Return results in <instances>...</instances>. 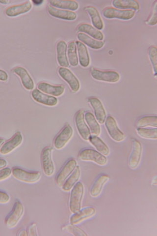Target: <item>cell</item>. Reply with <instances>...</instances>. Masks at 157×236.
Returning <instances> with one entry per match:
<instances>
[{
  "label": "cell",
  "mask_w": 157,
  "mask_h": 236,
  "mask_svg": "<svg viewBox=\"0 0 157 236\" xmlns=\"http://www.w3.org/2000/svg\"><path fill=\"white\" fill-rule=\"evenodd\" d=\"M48 13L55 18L68 21H72L77 18L76 13L72 11L62 9L49 5L47 8Z\"/></svg>",
  "instance_id": "15"
},
{
  "label": "cell",
  "mask_w": 157,
  "mask_h": 236,
  "mask_svg": "<svg viewBox=\"0 0 157 236\" xmlns=\"http://www.w3.org/2000/svg\"><path fill=\"white\" fill-rule=\"evenodd\" d=\"M10 199V196L8 194L4 192L0 191V203H6L9 202Z\"/></svg>",
  "instance_id": "41"
},
{
  "label": "cell",
  "mask_w": 157,
  "mask_h": 236,
  "mask_svg": "<svg viewBox=\"0 0 157 236\" xmlns=\"http://www.w3.org/2000/svg\"><path fill=\"white\" fill-rule=\"evenodd\" d=\"M84 192V185L80 181L78 182L72 188L70 197L69 208L73 214L81 209Z\"/></svg>",
  "instance_id": "1"
},
{
  "label": "cell",
  "mask_w": 157,
  "mask_h": 236,
  "mask_svg": "<svg viewBox=\"0 0 157 236\" xmlns=\"http://www.w3.org/2000/svg\"><path fill=\"white\" fill-rule=\"evenodd\" d=\"M24 208L22 204L19 200L14 203L10 211L4 220V223L10 229L15 227L22 217Z\"/></svg>",
  "instance_id": "2"
},
{
  "label": "cell",
  "mask_w": 157,
  "mask_h": 236,
  "mask_svg": "<svg viewBox=\"0 0 157 236\" xmlns=\"http://www.w3.org/2000/svg\"><path fill=\"white\" fill-rule=\"evenodd\" d=\"M73 130L68 124H66L55 137L53 141L54 147L57 150L63 148L72 138Z\"/></svg>",
  "instance_id": "5"
},
{
  "label": "cell",
  "mask_w": 157,
  "mask_h": 236,
  "mask_svg": "<svg viewBox=\"0 0 157 236\" xmlns=\"http://www.w3.org/2000/svg\"><path fill=\"white\" fill-rule=\"evenodd\" d=\"M5 141V140L2 138H0V148Z\"/></svg>",
  "instance_id": "47"
},
{
  "label": "cell",
  "mask_w": 157,
  "mask_h": 236,
  "mask_svg": "<svg viewBox=\"0 0 157 236\" xmlns=\"http://www.w3.org/2000/svg\"><path fill=\"white\" fill-rule=\"evenodd\" d=\"M57 58L59 65L62 67H67L69 64L67 56V45L63 40L59 41L56 46Z\"/></svg>",
  "instance_id": "20"
},
{
  "label": "cell",
  "mask_w": 157,
  "mask_h": 236,
  "mask_svg": "<svg viewBox=\"0 0 157 236\" xmlns=\"http://www.w3.org/2000/svg\"><path fill=\"white\" fill-rule=\"evenodd\" d=\"M8 77L7 73L5 71L0 69V80L6 81L7 80Z\"/></svg>",
  "instance_id": "42"
},
{
  "label": "cell",
  "mask_w": 157,
  "mask_h": 236,
  "mask_svg": "<svg viewBox=\"0 0 157 236\" xmlns=\"http://www.w3.org/2000/svg\"><path fill=\"white\" fill-rule=\"evenodd\" d=\"M135 11L132 10H123L112 7L105 8L102 14L107 18H118L127 20L132 18L135 15Z\"/></svg>",
  "instance_id": "7"
},
{
  "label": "cell",
  "mask_w": 157,
  "mask_h": 236,
  "mask_svg": "<svg viewBox=\"0 0 157 236\" xmlns=\"http://www.w3.org/2000/svg\"><path fill=\"white\" fill-rule=\"evenodd\" d=\"M78 30L79 32L85 33L98 40H102L104 38L103 34L101 31L88 23L80 24L78 27Z\"/></svg>",
  "instance_id": "25"
},
{
  "label": "cell",
  "mask_w": 157,
  "mask_h": 236,
  "mask_svg": "<svg viewBox=\"0 0 157 236\" xmlns=\"http://www.w3.org/2000/svg\"><path fill=\"white\" fill-rule=\"evenodd\" d=\"M109 179V176L105 174L98 176L90 188V195L93 197L98 196L101 193L104 186Z\"/></svg>",
  "instance_id": "19"
},
{
  "label": "cell",
  "mask_w": 157,
  "mask_h": 236,
  "mask_svg": "<svg viewBox=\"0 0 157 236\" xmlns=\"http://www.w3.org/2000/svg\"><path fill=\"white\" fill-rule=\"evenodd\" d=\"M157 1H154L150 16L146 21L148 25L152 26L157 23Z\"/></svg>",
  "instance_id": "38"
},
{
  "label": "cell",
  "mask_w": 157,
  "mask_h": 236,
  "mask_svg": "<svg viewBox=\"0 0 157 236\" xmlns=\"http://www.w3.org/2000/svg\"><path fill=\"white\" fill-rule=\"evenodd\" d=\"M26 230L28 236H38L36 224L35 223H33L30 224Z\"/></svg>",
  "instance_id": "39"
},
{
  "label": "cell",
  "mask_w": 157,
  "mask_h": 236,
  "mask_svg": "<svg viewBox=\"0 0 157 236\" xmlns=\"http://www.w3.org/2000/svg\"><path fill=\"white\" fill-rule=\"evenodd\" d=\"M78 54L79 62L81 65L84 67H87L90 62V58L87 47L80 41L75 42Z\"/></svg>",
  "instance_id": "24"
},
{
  "label": "cell",
  "mask_w": 157,
  "mask_h": 236,
  "mask_svg": "<svg viewBox=\"0 0 157 236\" xmlns=\"http://www.w3.org/2000/svg\"><path fill=\"white\" fill-rule=\"evenodd\" d=\"M77 37L80 41L93 49H100L104 45V41L94 39L83 33H78Z\"/></svg>",
  "instance_id": "28"
},
{
  "label": "cell",
  "mask_w": 157,
  "mask_h": 236,
  "mask_svg": "<svg viewBox=\"0 0 157 236\" xmlns=\"http://www.w3.org/2000/svg\"><path fill=\"white\" fill-rule=\"evenodd\" d=\"M95 213L96 209L94 207L88 206L84 207L71 216L70 220V223L75 225L78 224L92 217Z\"/></svg>",
  "instance_id": "14"
},
{
  "label": "cell",
  "mask_w": 157,
  "mask_h": 236,
  "mask_svg": "<svg viewBox=\"0 0 157 236\" xmlns=\"http://www.w3.org/2000/svg\"><path fill=\"white\" fill-rule=\"evenodd\" d=\"M43 1V0H33V2L35 4L39 5Z\"/></svg>",
  "instance_id": "46"
},
{
  "label": "cell",
  "mask_w": 157,
  "mask_h": 236,
  "mask_svg": "<svg viewBox=\"0 0 157 236\" xmlns=\"http://www.w3.org/2000/svg\"><path fill=\"white\" fill-rule=\"evenodd\" d=\"M13 71L20 77L22 85L26 89L31 90L33 88V81L25 68L21 67H16L13 69Z\"/></svg>",
  "instance_id": "22"
},
{
  "label": "cell",
  "mask_w": 157,
  "mask_h": 236,
  "mask_svg": "<svg viewBox=\"0 0 157 236\" xmlns=\"http://www.w3.org/2000/svg\"><path fill=\"white\" fill-rule=\"evenodd\" d=\"M77 166V161L74 159H69L65 163L56 176V181L59 186H62Z\"/></svg>",
  "instance_id": "9"
},
{
  "label": "cell",
  "mask_w": 157,
  "mask_h": 236,
  "mask_svg": "<svg viewBox=\"0 0 157 236\" xmlns=\"http://www.w3.org/2000/svg\"><path fill=\"white\" fill-rule=\"evenodd\" d=\"M85 10L89 14L92 22L95 28L101 30L103 27L102 19L98 10L94 7L88 6L84 8Z\"/></svg>",
  "instance_id": "26"
},
{
  "label": "cell",
  "mask_w": 157,
  "mask_h": 236,
  "mask_svg": "<svg viewBox=\"0 0 157 236\" xmlns=\"http://www.w3.org/2000/svg\"><path fill=\"white\" fill-rule=\"evenodd\" d=\"M105 125L109 136L113 140L120 142L124 139V134L119 129L113 117L110 116H108L105 121Z\"/></svg>",
  "instance_id": "8"
},
{
  "label": "cell",
  "mask_w": 157,
  "mask_h": 236,
  "mask_svg": "<svg viewBox=\"0 0 157 236\" xmlns=\"http://www.w3.org/2000/svg\"><path fill=\"white\" fill-rule=\"evenodd\" d=\"M75 122L77 130L81 137L84 140H89L91 133L85 121L83 111L79 110L77 112L75 116Z\"/></svg>",
  "instance_id": "10"
},
{
  "label": "cell",
  "mask_w": 157,
  "mask_h": 236,
  "mask_svg": "<svg viewBox=\"0 0 157 236\" xmlns=\"http://www.w3.org/2000/svg\"><path fill=\"white\" fill-rule=\"evenodd\" d=\"M12 174V170L9 167L4 168L0 170V181L8 178Z\"/></svg>",
  "instance_id": "40"
},
{
  "label": "cell",
  "mask_w": 157,
  "mask_h": 236,
  "mask_svg": "<svg viewBox=\"0 0 157 236\" xmlns=\"http://www.w3.org/2000/svg\"><path fill=\"white\" fill-rule=\"evenodd\" d=\"M33 99L36 102L48 106H54L57 103V99L55 97L45 94L39 90H33L31 93Z\"/></svg>",
  "instance_id": "18"
},
{
  "label": "cell",
  "mask_w": 157,
  "mask_h": 236,
  "mask_svg": "<svg viewBox=\"0 0 157 236\" xmlns=\"http://www.w3.org/2000/svg\"><path fill=\"white\" fill-rule=\"evenodd\" d=\"M58 73L61 77L69 85L73 92H76L79 90L80 87L79 81L70 69L61 67L59 68Z\"/></svg>",
  "instance_id": "13"
},
{
  "label": "cell",
  "mask_w": 157,
  "mask_h": 236,
  "mask_svg": "<svg viewBox=\"0 0 157 236\" xmlns=\"http://www.w3.org/2000/svg\"><path fill=\"white\" fill-rule=\"evenodd\" d=\"M78 157L81 160L93 162L101 166L105 165L107 162V159L105 155L98 151L90 148L81 151Z\"/></svg>",
  "instance_id": "4"
},
{
  "label": "cell",
  "mask_w": 157,
  "mask_h": 236,
  "mask_svg": "<svg viewBox=\"0 0 157 236\" xmlns=\"http://www.w3.org/2000/svg\"><path fill=\"white\" fill-rule=\"evenodd\" d=\"M6 161L3 159H0V170L5 167L7 165Z\"/></svg>",
  "instance_id": "43"
},
{
  "label": "cell",
  "mask_w": 157,
  "mask_h": 236,
  "mask_svg": "<svg viewBox=\"0 0 157 236\" xmlns=\"http://www.w3.org/2000/svg\"><path fill=\"white\" fill-rule=\"evenodd\" d=\"M80 175V168L78 166H77L73 172L62 185V190L65 191H69L78 182Z\"/></svg>",
  "instance_id": "29"
},
{
  "label": "cell",
  "mask_w": 157,
  "mask_h": 236,
  "mask_svg": "<svg viewBox=\"0 0 157 236\" xmlns=\"http://www.w3.org/2000/svg\"><path fill=\"white\" fill-rule=\"evenodd\" d=\"M22 141V136L21 132H16L3 144L0 150V153L2 154L6 155L11 152L21 144Z\"/></svg>",
  "instance_id": "16"
},
{
  "label": "cell",
  "mask_w": 157,
  "mask_h": 236,
  "mask_svg": "<svg viewBox=\"0 0 157 236\" xmlns=\"http://www.w3.org/2000/svg\"><path fill=\"white\" fill-rule=\"evenodd\" d=\"M63 231L76 236H87L86 232L81 228L71 223L67 224L62 228Z\"/></svg>",
  "instance_id": "36"
},
{
  "label": "cell",
  "mask_w": 157,
  "mask_h": 236,
  "mask_svg": "<svg viewBox=\"0 0 157 236\" xmlns=\"http://www.w3.org/2000/svg\"><path fill=\"white\" fill-rule=\"evenodd\" d=\"M51 6L56 8L74 11L77 10L78 7V4L74 0H51L49 1Z\"/></svg>",
  "instance_id": "27"
},
{
  "label": "cell",
  "mask_w": 157,
  "mask_h": 236,
  "mask_svg": "<svg viewBox=\"0 0 157 236\" xmlns=\"http://www.w3.org/2000/svg\"><path fill=\"white\" fill-rule=\"evenodd\" d=\"M92 77L98 81L114 83L119 80V73L114 71H103L93 68L90 72Z\"/></svg>",
  "instance_id": "12"
},
{
  "label": "cell",
  "mask_w": 157,
  "mask_h": 236,
  "mask_svg": "<svg viewBox=\"0 0 157 236\" xmlns=\"http://www.w3.org/2000/svg\"><path fill=\"white\" fill-rule=\"evenodd\" d=\"M37 87L39 89L48 94L55 96L62 95L64 91V87L61 85H55L45 82L38 84Z\"/></svg>",
  "instance_id": "21"
},
{
  "label": "cell",
  "mask_w": 157,
  "mask_h": 236,
  "mask_svg": "<svg viewBox=\"0 0 157 236\" xmlns=\"http://www.w3.org/2000/svg\"><path fill=\"white\" fill-rule=\"evenodd\" d=\"M84 118L90 133L93 135L98 136L101 132L100 127L93 114L87 112L85 114Z\"/></svg>",
  "instance_id": "30"
},
{
  "label": "cell",
  "mask_w": 157,
  "mask_h": 236,
  "mask_svg": "<svg viewBox=\"0 0 157 236\" xmlns=\"http://www.w3.org/2000/svg\"><path fill=\"white\" fill-rule=\"evenodd\" d=\"M17 235L18 236H28L26 230H22L19 231Z\"/></svg>",
  "instance_id": "44"
},
{
  "label": "cell",
  "mask_w": 157,
  "mask_h": 236,
  "mask_svg": "<svg viewBox=\"0 0 157 236\" xmlns=\"http://www.w3.org/2000/svg\"><path fill=\"white\" fill-rule=\"evenodd\" d=\"M53 148L51 146L45 147L41 154V161L43 170L45 175L48 176L54 173L55 167L52 158Z\"/></svg>",
  "instance_id": "3"
},
{
  "label": "cell",
  "mask_w": 157,
  "mask_h": 236,
  "mask_svg": "<svg viewBox=\"0 0 157 236\" xmlns=\"http://www.w3.org/2000/svg\"><path fill=\"white\" fill-rule=\"evenodd\" d=\"M136 131L137 134L143 138L153 140L157 139V128H136Z\"/></svg>",
  "instance_id": "35"
},
{
  "label": "cell",
  "mask_w": 157,
  "mask_h": 236,
  "mask_svg": "<svg viewBox=\"0 0 157 236\" xmlns=\"http://www.w3.org/2000/svg\"><path fill=\"white\" fill-rule=\"evenodd\" d=\"M12 173L17 179L27 183L37 182L41 178V174L39 172L29 171L19 168H13Z\"/></svg>",
  "instance_id": "6"
},
{
  "label": "cell",
  "mask_w": 157,
  "mask_h": 236,
  "mask_svg": "<svg viewBox=\"0 0 157 236\" xmlns=\"http://www.w3.org/2000/svg\"><path fill=\"white\" fill-rule=\"evenodd\" d=\"M132 141V147L129 155L128 164L131 169H134L139 165L141 158L142 147L140 141L136 139Z\"/></svg>",
  "instance_id": "11"
},
{
  "label": "cell",
  "mask_w": 157,
  "mask_h": 236,
  "mask_svg": "<svg viewBox=\"0 0 157 236\" xmlns=\"http://www.w3.org/2000/svg\"><path fill=\"white\" fill-rule=\"evenodd\" d=\"M67 59L70 64L72 66H76L78 64L77 49L75 42L71 41L67 47Z\"/></svg>",
  "instance_id": "34"
},
{
  "label": "cell",
  "mask_w": 157,
  "mask_h": 236,
  "mask_svg": "<svg viewBox=\"0 0 157 236\" xmlns=\"http://www.w3.org/2000/svg\"><path fill=\"white\" fill-rule=\"evenodd\" d=\"M112 4L115 8L123 10H139L140 7L138 2L134 0H114Z\"/></svg>",
  "instance_id": "31"
},
{
  "label": "cell",
  "mask_w": 157,
  "mask_h": 236,
  "mask_svg": "<svg viewBox=\"0 0 157 236\" xmlns=\"http://www.w3.org/2000/svg\"><path fill=\"white\" fill-rule=\"evenodd\" d=\"M32 7V3L29 1H28L22 4L8 8L6 10V14L9 16L14 17L27 12Z\"/></svg>",
  "instance_id": "23"
},
{
  "label": "cell",
  "mask_w": 157,
  "mask_h": 236,
  "mask_svg": "<svg viewBox=\"0 0 157 236\" xmlns=\"http://www.w3.org/2000/svg\"><path fill=\"white\" fill-rule=\"evenodd\" d=\"M135 126L136 128H146L148 127L157 128V116H147L143 117L137 121Z\"/></svg>",
  "instance_id": "33"
},
{
  "label": "cell",
  "mask_w": 157,
  "mask_h": 236,
  "mask_svg": "<svg viewBox=\"0 0 157 236\" xmlns=\"http://www.w3.org/2000/svg\"><path fill=\"white\" fill-rule=\"evenodd\" d=\"M88 101L93 108L96 119L100 124H103L105 121L106 112L101 101L97 98L90 97Z\"/></svg>",
  "instance_id": "17"
},
{
  "label": "cell",
  "mask_w": 157,
  "mask_h": 236,
  "mask_svg": "<svg viewBox=\"0 0 157 236\" xmlns=\"http://www.w3.org/2000/svg\"><path fill=\"white\" fill-rule=\"evenodd\" d=\"M148 55L151 62L154 71L156 73L157 50V48L154 46H150L148 49Z\"/></svg>",
  "instance_id": "37"
},
{
  "label": "cell",
  "mask_w": 157,
  "mask_h": 236,
  "mask_svg": "<svg viewBox=\"0 0 157 236\" xmlns=\"http://www.w3.org/2000/svg\"><path fill=\"white\" fill-rule=\"evenodd\" d=\"M89 140L98 151L105 156L109 155L110 150L109 147L98 136H91Z\"/></svg>",
  "instance_id": "32"
},
{
  "label": "cell",
  "mask_w": 157,
  "mask_h": 236,
  "mask_svg": "<svg viewBox=\"0 0 157 236\" xmlns=\"http://www.w3.org/2000/svg\"><path fill=\"white\" fill-rule=\"evenodd\" d=\"M151 183L152 185H157V176L156 175L152 179Z\"/></svg>",
  "instance_id": "45"
}]
</instances>
